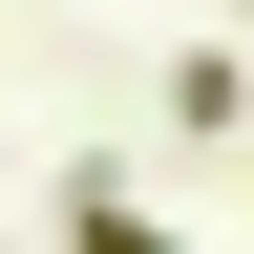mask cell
Returning a JSON list of instances; mask_svg holds the SVG:
<instances>
[{
    "label": "cell",
    "instance_id": "7a4b0ae2",
    "mask_svg": "<svg viewBox=\"0 0 254 254\" xmlns=\"http://www.w3.org/2000/svg\"><path fill=\"white\" fill-rule=\"evenodd\" d=\"M85 254H170V233H148V212H106V190H85Z\"/></svg>",
    "mask_w": 254,
    "mask_h": 254
},
{
    "label": "cell",
    "instance_id": "6da1fadb",
    "mask_svg": "<svg viewBox=\"0 0 254 254\" xmlns=\"http://www.w3.org/2000/svg\"><path fill=\"white\" fill-rule=\"evenodd\" d=\"M233 106H254L233 43H170V148H233Z\"/></svg>",
    "mask_w": 254,
    "mask_h": 254
}]
</instances>
